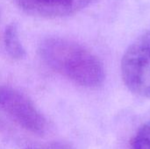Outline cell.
<instances>
[{
  "label": "cell",
  "instance_id": "7",
  "mask_svg": "<svg viewBox=\"0 0 150 149\" xmlns=\"http://www.w3.org/2000/svg\"><path fill=\"white\" fill-rule=\"evenodd\" d=\"M47 149H72L69 146H68L67 144L62 143V142H55V143H52L50 144Z\"/></svg>",
  "mask_w": 150,
  "mask_h": 149
},
{
  "label": "cell",
  "instance_id": "1",
  "mask_svg": "<svg viewBox=\"0 0 150 149\" xmlns=\"http://www.w3.org/2000/svg\"><path fill=\"white\" fill-rule=\"evenodd\" d=\"M43 62L74 83L85 88L99 87L105 80L100 60L83 45L62 37H48L39 47Z\"/></svg>",
  "mask_w": 150,
  "mask_h": 149
},
{
  "label": "cell",
  "instance_id": "6",
  "mask_svg": "<svg viewBox=\"0 0 150 149\" xmlns=\"http://www.w3.org/2000/svg\"><path fill=\"white\" fill-rule=\"evenodd\" d=\"M131 149H150V125L142 126L131 141Z\"/></svg>",
  "mask_w": 150,
  "mask_h": 149
},
{
  "label": "cell",
  "instance_id": "5",
  "mask_svg": "<svg viewBox=\"0 0 150 149\" xmlns=\"http://www.w3.org/2000/svg\"><path fill=\"white\" fill-rule=\"evenodd\" d=\"M4 44L6 52L12 59L20 60L25 56V51L19 40L18 28L15 24H11L5 28Z\"/></svg>",
  "mask_w": 150,
  "mask_h": 149
},
{
  "label": "cell",
  "instance_id": "4",
  "mask_svg": "<svg viewBox=\"0 0 150 149\" xmlns=\"http://www.w3.org/2000/svg\"><path fill=\"white\" fill-rule=\"evenodd\" d=\"M27 13L44 18H59L74 14L93 0H16Z\"/></svg>",
  "mask_w": 150,
  "mask_h": 149
},
{
  "label": "cell",
  "instance_id": "9",
  "mask_svg": "<svg viewBox=\"0 0 150 149\" xmlns=\"http://www.w3.org/2000/svg\"><path fill=\"white\" fill-rule=\"evenodd\" d=\"M25 149H33V148H25Z\"/></svg>",
  "mask_w": 150,
  "mask_h": 149
},
{
  "label": "cell",
  "instance_id": "8",
  "mask_svg": "<svg viewBox=\"0 0 150 149\" xmlns=\"http://www.w3.org/2000/svg\"><path fill=\"white\" fill-rule=\"evenodd\" d=\"M5 126V116L3 114V112L0 110V131Z\"/></svg>",
  "mask_w": 150,
  "mask_h": 149
},
{
  "label": "cell",
  "instance_id": "2",
  "mask_svg": "<svg viewBox=\"0 0 150 149\" xmlns=\"http://www.w3.org/2000/svg\"><path fill=\"white\" fill-rule=\"evenodd\" d=\"M121 75L129 90L150 98V30L137 38L125 52Z\"/></svg>",
  "mask_w": 150,
  "mask_h": 149
},
{
  "label": "cell",
  "instance_id": "3",
  "mask_svg": "<svg viewBox=\"0 0 150 149\" xmlns=\"http://www.w3.org/2000/svg\"><path fill=\"white\" fill-rule=\"evenodd\" d=\"M0 110L5 117L32 133L41 134L47 129V120L33 101L11 86L0 85Z\"/></svg>",
  "mask_w": 150,
  "mask_h": 149
}]
</instances>
